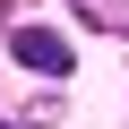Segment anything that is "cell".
<instances>
[{"label":"cell","mask_w":129,"mask_h":129,"mask_svg":"<svg viewBox=\"0 0 129 129\" xmlns=\"http://www.w3.org/2000/svg\"><path fill=\"white\" fill-rule=\"evenodd\" d=\"M0 129H17V120H0Z\"/></svg>","instance_id":"obj_4"},{"label":"cell","mask_w":129,"mask_h":129,"mask_svg":"<svg viewBox=\"0 0 129 129\" xmlns=\"http://www.w3.org/2000/svg\"><path fill=\"white\" fill-rule=\"evenodd\" d=\"M9 52L26 60V69H43V78H69V60H78L69 43L52 35V26H17V35H9Z\"/></svg>","instance_id":"obj_1"},{"label":"cell","mask_w":129,"mask_h":129,"mask_svg":"<svg viewBox=\"0 0 129 129\" xmlns=\"http://www.w3.org/2000/svg\"><path fill=\"white\" fill-rule=\"evenodd\" d=\"M86 17H95V26H120V35H129V0H86Z\"/></svg>","instance_id":"obj_2"},{"label":"cell","mask_w":129,"mask_h":129,"mask_svg":"<svg viewBox=\"0 0 129 129\" xmlns=\"http://www.w3.org/2000/svg\"><path fill=\"white\" fill-rule=\"evenodd\" d=\"M9 9H17V0H0V17H9Z\"/></svg>","instance_id":"obj_3"}]
</instances>
